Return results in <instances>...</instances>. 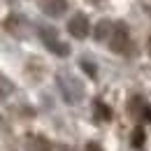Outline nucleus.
<instances>
[{
  "mask_svg": "<svg viewBox=\"0 0 151 151\" xmlns=\"http://www.w3.org/2000/svg\"><path fill=\"white\" fill-rule=\"evenodd\" d=\"M40 37H42V42H44L54 54H58V56H68V54H70V49L56 40V30H54V28H49V30L42 28V30H40Z\"/></svg>",
  "mask_w": 151,
  "mask_h": 151,
  "instance_id": "1",
  "label": "nucleus"
},
{
  "mask_svg": "<svg viewBox=\"0 0 151 151\" xmlns=\"http://www.w3.org/2000/svg\"><path fill=\"white\" fill-rule=\"evenodd\" d=\"M107 35H109V23H107V21H102V23L98 26V33H95V37H98V40H105Z\"/></svg>",
  "mask_w": 151,
  "mask_h": 151,
  "instance_id": "9",
  "label": "nucleus"
},
{
  "mask_svg": "<svg viewBox=\"0 0 151 151\" xmlns=\"http://www.w3.org/2000/svg\"><path fill=\"white\" fill-rule=\"evenodd\" d=\"M112 49L114 51H126L128 49V33H126V28H116V33H114V37H112Z\"/></svg>",
  "mask_w": 151,
  "mask_h": 151,
  "instance_id": "3",
  "label": "nucleus"
},
{
  "mask_svg": "<svg viewBox=\"0 0 151 151\" xmlns=\"http://www.w3.org/2000/svg\"><path fill=\"white\" fill-rule=\"evenodd\" d=\"M26 149L28 151H51V147H49V142L44 137H30L28 144H26Z\"/></svg>",
  "mask_w": 151,
  "mask_h": 151,
  "instance_id": "4",
  "label": "nucleus"
},
{
  "mask_svg": "<svg viewBox=\"0 0 151 151\" xmlns=\"http://www.w3.org/2000/svg\"><path fill=\"white\" fill-rule=\"evenodd\" d=\"M81 68H84V72H88L91 77H95V68L91 65V63H86V60H84V63H81Z\"/></svg>",
  "mask_w": 151,
  "mask_h": 151,
  "instance_id": "10",
  "label": "nucleus"
},
{
  "mask_svg": "<svg viewBox=\"0 0 151 151\" xmlns=\"http://www.w3.org/2000/svg\"><path fill=\"white\" fill-rule=\"evenodd\" d=\"M95 114H98V119H105V121H107V119L112 116V112H109V107H105L102 102H95Z\"/></svg>",
  "mask_w": 151,
  "mask_h": 151,
  "instance_id": "7",
  "label": "nucleus"
},
{
  "mask_svg": "<svg viewBox=\"0 0 151 151\" xmlns=\"http://www.w3.org/2000/svg\"><path fill=\"white\" fill-rule=\"evenodd\" d=\"M68 33L77 40H84L88 35V21H86V17L84 14H75L72 19L68 21Z\"/></svg>",
  "mask_w": 151,
  "mask_h": 151,
  "instance_id": "2",
  "label": "nucleus"
},
{
  "mask_svg": "<svg viewBox=\"0 0 151 151\" xmlns=\"http://www.w3.org/2000/svg\"><path fill=\"white\" fill-rule=\"evenodd\" d=\"M9 93H12V84H9L5 77L0 75V98H7Z\"/></svg>",
  "mask_w": 151,
  "mask_h": 151,
  "instance_id": "8",
  "label": "nucleus"
},
{
  "mask_svg": "<svg viewBox=\"0 0 151 151\" xmlns=\"http://www.w3.org/2000/svg\"><path fill=\"white\" fill-rule=\"evenodd\" d=\"M88 151H100V149H98L95 144H88Z\"/></svg>",
  "mask_w": 151,
  "mask_h": 151,
  "instance_id": "11",
  "label": "nucleus"
},
{
  "mask_svg": "<svg viewBox=\"0 0 151 151\" xmlns=\"http://www.w3.org/2000/svg\"><path fill=\"white\" fill-rule=\"evenodd\" d=\"M63 7H65V0H49L44 5V12L49 17H60L63 14Z\"/></svg>",
  "mask_w": 151,
  "mask_h": 151,
  "instance_id": "5",
  "label": "nucleus"
},
{
  "mask_svg": "<svg viewBox=\"0 0 151 151\" xmlns=\"http://www.w3.org/2000/svg\"><path fill=\"white\" fill-rule=\"evenodd\" d=\"M130 144L135 147V149H139V147L144 144V130H142V128H135V130H132V139H130Z\"/></svg>",
  "mask_w": 151,
  "mask_h": 151,
  "instance_id": "6",
  "label": "nucleus"
}]
</instances>
